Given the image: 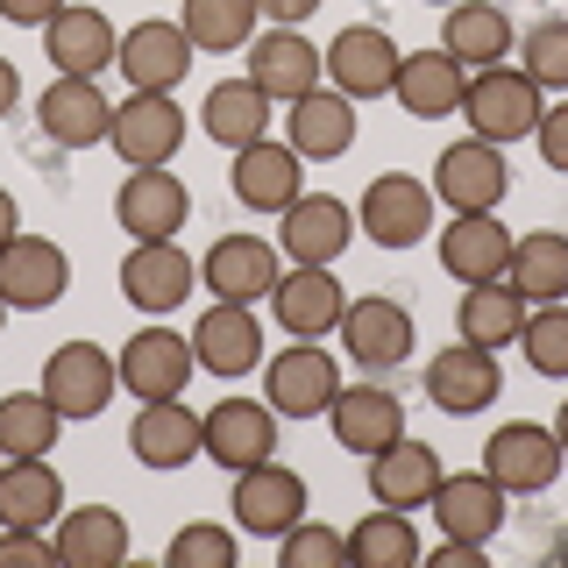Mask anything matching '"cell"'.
Masks as SVG:
<instances>
[{
  "instance_id": "obj_1",
  "label": "cell",
  "mask_w": 568,
  "mask_h": 568,
  "mask_svg": "<svg viewBox=\"0 0 568 568\" xmlns=\"http://www.w3.org/2000/svg\"><path fill=\"white\" fill-rule=\"evenodd\" d=\"M540 114H547V93L519 64H484V71H469V85H462V121H469V135L497 142V150H505V142H526L540 129Z\"/></svg>"
},
{
  "instance_id": "obj_2",
  "label": "cell",
  "mask_w": 568,
  "mask_h": 568,
  "mask_svg": "<svg viewBox=\"0 0 568 568\" xmlns=\"http://www.w3.org/2000/svg\"><path fill=\"white\" fill-rule=\"evenodd\" d=\"M114 369H121V390L129 398H185V384H192V369H200V355H192V334H178V327H135L129 342H121L114 355Z\"/></svg>"
},
{
  "instance_id": "obj_3",
  "label": "cell",
  "mask_w": 568,
  "mask_h": 568,
  "mask_svg": "<svg viewBox=\"0 0 568 568\" xmlns=\"http://www.w3.org/2000/svg\"><path fill=\"white\" fill-rule=\"evenodd\" d=\"M434 185H419V178H405V171H384V178H369V192H363V206H355V235H369L377 248H413L434 235Z\"/></svg>"
},
{
  "instance_id": "obj_4",
  "label": "cell",
  "mask_w": 568,
  "mask_h": 568,
  "mask_svg": "<svg viewBox=\"0 0 568 568\" xmlns=\"http://www.w3.org/2000/svg\"><path fill=\"white\" fill-rule=\"evenodd\" d=\"M561 440H555V426H540V419H511V426H497V434L484 440V476L505 497H532V490H547L561 476Z\"/></svg>"
},
{
  "instance_id": "obj_5",
  "label": "cell",
  "mask_w": 568,
  "mask_h": 568,
  "mask_svg": "<svg viewBox=\"0 0 568 568\" xmlns=\"http://www.w3.org/2000/svg\"><path fill=\"white\" fill-rule=\"evenodd\" d=\"M511 192V164L497 142H448V150L434 156V200L448 213H497Z\"/></svg>"
},
{
  "instance_id": "obj_6",
  "label": "cell",
  "mask_w": 568,
  "mask_h": 568,
  "mask_svg": "<svg viewBox=\"0 0 568 568\" xmlns=\"http://www.w3.org/2000/svg\"><path fill=\"white\" fill-rule=\"evenodd\" d=\"M334 390H342V369L320 342H292L284 355L263 363V398H271L277 419H327Z\"/></svg>"
},
{
  "instance_id": "obj_7",
  "label": "cell",
  "mask_w": 568,
  "mask_h": 568,
  "mask_svg": "<svg viewBox=\"0 0 568 568\" xmlns=\"http://www.w3.org/2000/svg\"><path fill=\"white\" fill-rule=\"evenodd\" d=\"M106 142H114V156L129 171H156V164H171L178 142H185V106L171 93H129V100H114Z\"/></svg>"
},
{
  "instance_id": "obj_8",
  "label": "cell",
  "mask_w": 568,
  "mask_h": 568,
  "mask_svg": "<svg viewBox=\"0 0 568 568\" xmlns=\"http://www.w3.org/2000/svg\"><path fill=\"white\" fill-rule=\"evenodd\" d=\"M200 455L221 462L227 476L271 462L277 455V413H271V398H221L200 419Z\"/></svg>"
},
{
  "instance_id": "obj_9",
  "label": "cell",
  "mask_w": 568,
  "mask_h": 568,
  "mask_svg": "<svg viewBox=\"0 0 568 568\" xmlns=\"http://www.w3.org/2000/svg\"><path fill=\"white\" fill-rule=\"evenodd\" d=\"M200 292V263L178 248V235L171 242H135L129 256H121V298H129L135 313H178L185 298Z\"/></svg>"
},
{
  "instance_id": "obj_10",
  "label": "cell",
  "mask_w": 568,
  "mask_h": 568,
  "mask_svg": "<svg viewBox=\"0 0 568 568\" xmlns=\"http://www.w3.org/2000/svg\"><path fill=\"white\" fill-rule=\"evenodd\" d=\"M71 292V256L50 235H8L0 242V298L8 313H43Z\"/></svg>"
},
{
  "instance_id": "obj_11",
  "label": "cell",
  "mask_w": 568,
  "mask_h": 568,
  "mask_svg": "<svg viewBox=\"0 0 568 568\" xmlns=\"http://www.w3.org/2000/svg\"><path fill=\"white\" fill-rule=\"evenodd\" d=\"M306 505H313V497H306V476L284 469L277 455L235 476V526L256 532V540H284V532L306 519Z\"/></svg>"
},
{
  "instance_id": "obj_12",
  "label": "cell",
  "mask_w": 568,
  "mask_h": 568,
  "mask_svg": "<svg viewBox=\"0 0 568 568\" xmlns=\"http://www.w3.org/2000/svg\"><path fill=\"white\" fill-rule=\"evenodd\" d=\"M342 277L334 263H284V277L271 284V313L292 342H320V334L342 327Z\"/></svg>"
},
{
  "instance_id": "obj_13",
  "label": "cell",
  "mask_w": 568,
  "mask_h": 568,
  "mask_svg": "<svg viewBox=\"0 0 568 568\" xmlns=\"http://www.w3.org/2000/svg\"><path fill=\"white\" fill-rule=\"evenodd\" d=\"M114 384H121V369L100 342H64V348H50V363H43V398L64 413V426L106 413Z\"/></svg>"
},
{
  "instance_id": "obj_14",
  "label": "cell",
  "mask_w": 568,
  "mask_h": 568,
  "mask_svg": "<svg viewBox=\"0 0 568 568\" xmlns=\"http://www.w3.org/2000/svg\"><path fill=\"white\" fill-rule=\"evenodd\" d=\"M248 85H263L271 106H292V100H306L313 85H327V58H320L298 29L271 22V29L248 36Z\"/></svg>"
},
{
  "instance_id": "obj_15",
  "label": "cell",
  "mask_w": 568,
  "mask_h": 568,
  "mask_svg": "<svg viewBox=\"0 0 568 568\" xmlns=\"http://www.w3.org/2000/svg\"><path fill=\"white\" fill-rule=\"evenodd\" d=\"M497 390H505V369H497V348H484V342H448L434 363H426V398H434L448 419L484 413Z\"/></svg>"
},
{
  "instance_id": "obj_16",
  "label": "cell",
  "mask_w": 568,
  "mask_h": 568,
  "mask_svg": "<svg viewBox=\"0 0 568 568\" xmlns=\"http://www.w3.org/2000/svg\"><path fill=\"white\" fill-rule=\"evenodd\" d=\"M192 355H200V369L221 377V384L248 377V369L263 363V320H256V306L213 298V306L200 313V327H192Z\"/></svg>"
},
{
  "instance_id": "obj_17",
  "label": "cell",
  "mask_w": 568,
  "mask_h": 568,
  "mask_svg": "<svg viewBox=\"0 0 568 568\" xmlns=\"http://www.w3.org/2000/svg\"><path fill=\"white\" fill-rule=\"evenodd\" d=\"M320 58H327V85H334V93H348L355 106H363V100H384V93H390V79H398V58H405V50L390 43L384 29L355 22V29L334 36Z\"/></svg>"
},
{
  "instance_id": "obj_18",
  "label": "cell",
  "mask_w": 568,
  "mask_h": 568,
  "mask_svg": "<svg viewBox=\"0 0 568 568\" xmlns=\"http://www.w3.org/2000/svg\"><path fill=\"white\" fill-rule=\"evenodd\" d=\"M192 58H200V50H192V36L178 22H135V29H121V50H114L129 93H178V79L192 71Z\"/></svg>"
},
{
  "instance_id": "obj_19",
  "label": "cell",
  "mask_w": 568,
  "mask_h": 568,
  "mask_svg": "<svg viewBox=\"0 0 568 568\" xmlns=\"http://www.w3.org/2000/svg\"><path fill=\"white\" fill-rule=\"evenodd\" d=\"M114 221L129 227L135 242H171L178 227L192 221V192H185V178L178 171H129L121 178V192H114Z\"/></svg>"
},
{
  "instance_id": "obj_20",
  "label": "cell",
  "mask_w": 568,
  "mask_h": 568,
  "mask_svg": "<svg viewBox=\"0 0 568 568\" xmlns=\"http://www.w3.org/2000/svg\"><path fill=\"white\" fill-rule=\"evenodd\" d=\"M277 221L284 263H342V248L355 242V206H342L334 192H298Z\"/></svg>"
},
{
  "instance_id": "obj_21",
  "label": "cell",
  "mask_w": 568,
  "mask_h": 568,
  "mask_svg": "<svg viewBox=\"0 0 568 568\" xmlns=\"http://www.w3.org/2000/svg\"><path fill=\"white\" fill-rule=\"evenodd\" d=\"M284 277L277 263V242L263 235H221L200 256V284L213 298H235V306H256V298H271V284Z\"/></svg>"
},
{
  "instance_id": "obj_22",
  "label": "cell",
  "mask_w": 568,
  "mask_h": 568,
  "mask_svg": "<svg viewBox=\"0 0 568 568\" xmlns=\"http://www.w3.org/2000/svg\"><path fill=\"white\" fill-rule=\"evenodd\" d=\"M227 185H235V200H242L248 213H284L298 192H306V156H298L292 142L263 135V142H248V150H235Z\"/></svg>"
},
{
  "instance_id": "obj_23",
  "label": "cell",
  "mask_w": 568,
  "mask_h": 568,
  "mask_svg": "<svg viewBox=\"0 0 568 568\" xmlns=\"http://www.w3.org/2000/svg\"><path fill=\"white\" fill-rule=\"evenodd\" d=\"M36 121L58 150H93L114 129V100L100 93V79H50L43 100H36Z\"/></svg>"
},
{
  "instance_id": "obj_24",
  "label": "cell",
  "mask_w": 568,
  "mask_h": 568,
  "mask_svg": "<svg viewBox=\"0 0 568 568\" xmlns=\"http://www.w3.org/2000/svg\"><path fill=\"white\" fill-rule=\"evenodd\" d=\"M114 50H121V36L100 8H58L43 22V58L58 79H100L114 64Z\"/></svg>"
},
{
  "instance_id": "obj_25",
  "label": "cell",
  "mask_w": 568,
  "mask_h": 568,
  "mask_svg": "<svg viewBox=\"0 0 568 568\" xmlns=\"http://www.w3.org/2000/svg\"><path fill=\"white\" fill-rule=\"evenodd\" d=\"M334 334H342V348L363 369H398L405 355H413V313H405L398 298H348Z\"/></svg>"
},
{
  "instance_id": "obj_26",
  "label": "cell",
  "mask_w": 568,
  "mask_h": 568,
  "mask_svg": "<svg viewBox=\"0 0 568 568\" xmlns=\"http://www.w3.org/2000/svg\"><path fill=\"white\" fill-rule=\"evenodd\" d=\"M284 142H292L306 164H334V156L355 150V100L334 93V85H313L306 100L284 106Z\"/></svg>"
},
{
  "instance_id": "obj_27",
  "label": "cell",
  "mask_w": 568,
  "mask_h": 568,
  "mask_svg": "<svg viewBox=\"0 0 568 568\" xmlns=\"http://www.w3.org/2000/svg\"><path fill=\"white\" fill-rule=\"evenodd\" d=\"M505 505H511V497L497 490L484 469H469V476H440L434 497H426V511L440 519V532H448V540H476V547H490V540H497V526H505Z\"/></svg>"
},
{
  "instance_id": "obj_28",
  "label": "cell",
  "mask_w": 568,
  "mask_h": 568,
  "mask_svg": "<svg viewBox=\"0 0 568 568\" xmlns=\"http://www.w3.org/2000/svg\"><path fill=\"white\" fill-rule=\"evenodd\" d=\"M511 263V227L497 213H448L440 227V271L455 284H490Z\"/></svg>"
},
{
  "instance_id": "obj_29",
  "label": "cell",
  "mask_w": 568,
  "mask_h": 568,
  "mask_svg": "<svg viewBox=\"0 0 568 568\" xmlns=\"http://www.w3.org/2000/svg\"><path fill=\"white\" fill-rule=\"evenodd\" d=\"M327 426H334V440H342L348 455H377V448H390V440L405 434V405L390 398L384 384H342L334 405H327Z\"/></svg>"
},
{
  "instance_id": "obj_30",
  "label": "cell",
  "mask_w": 568,
  "mask_h": 568,
  "mask_svg": "<svg viewBox=\"0 0 568 568\" xmlns=\"http://www.w3.org/2000/svg\"><path fill=\"white\" fill-rule=\"evenodd\" d=\"M440 476H448V469H440V455L426 448V440H413V434H398L390 448L369 455V497L390 505V511H419L426 497H434Z\"/></svg>"
},
{
  "instance_id": "obj_31",
  "label": "cell",
  "mask_w": 568,
  "mask_h": 568,
  "mask_svg": "<svg viewBox=\"0 0 568 568\" xmlns=\"http://www.w3.org/2000/svg\"><path fill=\"white\" fill-rule=\"evenodd\" d=\"M462 85H469V71L434 43V50H405L390 93H398V106L413 121H440V114H462Z\"/></svg>"
},
{
  "instance_id": "obj_32",
  "label": "cell",
  "mask_w": 568,
  "mask_h": 568,
  "mask_svg": "<svg viewBox=\"0 0 568 568\" xmlns=\"http://www.w3.org/2000/svg\"><path fill=\"white\" fill-rule=\"evenodd\" d=\"M129 448L142 469H185L200 462V413L185 398H150L129 426Z\"/></svg>"
},
{
  "instance_id": "obj_33",
  "label": "cell",
  "mask_w": 568,
  "mask_h": 568,
  "mask_svg": "<svg viewBox=\"0 0 568 568\" xmlns=\"http://www.w3.org/2000/svg\"><path fill=\"white\" fill-rule=\"evenodd\" d=\"M440 50L462 71L505 64L511 58V14L497 0H455V8H440Z\"/></svg>"
},
{
  "instance_id": "obj_34",
  "label": "cell",
  "mask_w": 568,
  "mask_h": 568,
  "mask_svg": "<svg viewBox=\"0 0 568 568\" xmlns=\"http://www.w3.org/2000/svg\"><path fill=\"white\" fill-rule=\"evenodd\" d=\"M64 511V476L50 455H14L0 462V526H58Z\"/></svg>"
},
{
  "instance_id": "obj_35",
  "label": "cell",
  "mask_w": 568,
  "mask_h": 568,
  "mask_svg": "<svg viewBox=\"0 0 568 568\" xmlns=\"http://www.w3.org/2000/svg\"><path fill=\"white\" fill-rule=\"evenodd\" d=\"M58 561L64 568H121L129 561V519L114 505H79L58 519Z\"/></svg>"
},
{
  "instance_id": "obj_36",
  "label": "cell",
  "mask_w": 568,
  "mask_h": 568,
  "mask_svg": "<svg viewBox=\"0 0 568 568\" xmlns=\"http://www.w3.org/2000/svg\"><path fill=\"white\" fill-rule=\"evenodd\" d=\"M271 93L263 85H248V79H221L206 93V106H200V129L221 142V150H248V142H263L271 135Z\"/></svg>"
},
{
  "instance_id": "obj_37",
  "label": "cell",
  "mask_w": 568,
  "mask_h": 568,
  "mask_svg": "<svg viewBox=\"0 0 568 568\" xmlns=\"http://www.w3.org/2000/svg\"><path fill=\"white\" fill-rule=\"evenodd\" d=\"M505 284L526 298V306L568 298V235H561V227H532V235H519V242H511Z\"/></svg>"
},
{
  "instance_id": "obj_38",
  "label": "cell",
  "mask_w": 568,
  "mask_h": 568,
  "mask_svg": "<svg viewBox=\"0 0 568 568\" xmlns=\"http://www.w3.org/2000/svg\"><path fill=\"white\" fill-rule=\"evenodd\" d=\"M526 298L511 292L505 277H490V284H462V342H484V348H511L519 342V327H526Z\"/></svg>"
},
{
  "instance_id": "obj_39",
  "label": "cell",
  "mask_w": 568,
  "mask_h": 568,
  "mask_svg": "<svg viewBox=\"0 0 568 568\" xmlns=\"http://www.w3.org/2000/svg\"><path fill=\"white\" fill-rule=\"evenodd\" d=\"M419 555H426V547L413 532V511L377 505L369 519H355V532H348V561L355 568H413Z\"/></svg>"
},
{
  "instance_id": "obj_40",
  "label": "cell",
  "mask_w": 568,
  "mask_h": 568,
  "mask_svg": "<svg viewBox=\"0 0 568 568\" xmlns=\"http://www.w3.org/2000/svg\"><path fill=\"white\" fill-rule=\"evenodd\" d=\"M256 0H185L178 8V29L192 36V50H213V58H227V50H248V36H256Z\"/></svg>"
},
{
  "instance_id": "obj_41",
  "label": "cell",
  "mask_w": 568,
  "mask_h": 568,
  "mask_svg": "<svg viewBox=\"0 0 568 568\" xmlns=\"http://www.w3.org/2000/svg\"><path fill=\"white\" fill-rule=\"evenodd\" d=\"M58 426H64V413L43 398V384L36 390H8L0 398V455H50L58 448Z\"/></svg>"
},
{
  "instance_id": "obj_42",
  "label": "cell",
  "mask_w": 568,
  "mask_h": 568,
  "mask_svg": "<svg viewBox=\"0 0 568 568\" xmlns=\"http://www.w3.org/2000/svg\"><path fill=\"white\" fill-rule=\"evenodd\" d=\"M519 348H526L532 377H568V298H547V306L526 313Z\"/></svg>"
},
{
  "instance_id": "obj_43",
  "label": "cell",
  "mask_w": 568,
  "mask_h": 568,
  "mask_svg": "<svg viewBox=\"0 0 568 568\" xmlns=\"http://www.w3.org/2000/svg\"><path fill=\"white\" fill-rule=\"evenodd\" d=\"M519 71L540 93H568V22L555 14V22H532L526 43H519Z\"/></svg>"
},
{
  "instance_id": "obj_44",
  "label": "cell",
  "mask_w": 568,
  "mask_h": 568,
  "mask_svg": "<svg viewBox=\"0 0 568 568\" xmlns=\"http://www.w3.org/2000/svg\"><path fill=\"white\" fill-rule=\"evenodd\" d=\"M235 561H242V540L227 526H206V519H192L164 547V568H235Z\"/></svg>"
},
{
  "instance_id": "obj_45",
  "label": "cell",
  "mask_w": 568,
  "mask_h": 568,
  "mask_svg": "<svg viewBox=\"0 0 568 568\" xmlns=\"http://www.w3.org/2000/svg\"><path fill=\"white\" fill-rule=\"evenodd\" d=\"M277 561H284V568H342V561H348V532L298 519V526L277 540Z\"/></svg>"
},
{
  "instance_id": "obj_46",
  "label": "cell",
  "mask_w": 568,
  "mask_h": 568,
  "mask_svg": "<svg viewBox=\"0 0 568 568\" xmlns=\"http://www.w3.org/2000/svg\"><path fill=\"white\" fill-rule=\"evenodd\" d=\"M0 568H58V532L43 526H0Z\"/></svg>"
},
{
  "instance_id": "obj_47",
  "label": "cell",
  "mask_w": 568,
  "mask_h": 568,
  "mask_svg": "<svg viewBox=\"0 0 568 568\" xmlns=\"http://www.w3.org/2000/svg\"><path fill=\"white\" fill-rule=\"evenodd\" d=\"M532 142H540V156H547V171H561L568 178V93L540 114V129H532Z\"/></svg>"
},
{
  "instance_id": "obj_48",
  "label": "cell",
  "mask_w": 568,
  "mask_h": 568,
  "mask_svg": "<svg viewBox=\"0 0 568 568\" xmlns=\"http://www.w3.org/2000/svg\"><path fill=\"white\" fill-rule=\"evenodd\" d=\"M419 561H434V568H484V547H476V540H448V532H440V547H434V555H419Z\"/></svg>"
},
{
  "instance_id": "obj_49",
  "label": "cell",
  "mask_w": 568,
  "mask_h": 568,
  "mask_svg": "<svg viewBox=\"0 0 568 568\" xmlns=\"http://www.w3.org/2000/svg\"><path fill=\"white\" fill-rule=\"evenodd\" d=\"M58 8H64V0H0V14H8V22H22V29H43Z\"/></svg>"
},
{
  "instance_id": "obj_50",
  "label": "cell",
  "mask_w": 568,
  "mask_h": 568,
  "mask_svg": "<svg viewBox=\"0 0 568 568\" xmlns=\"http://www.w3.org/2000/svg\"><path fill=\"white\" fill-rule=\"evenodd\" d=\"M313 8H320V0H256V14H263V22H277V29H298Z\"/></svg>"
},
{
  "instance_id": "obj_51",
  "label": "cell",
  "mask_w": 568,
  "mask_h": 568,
  "mask_svg": "<svg viewBox=\"0 0 568 568\" xmlns=\"http://www.w3.org/2000/svg\"><path fill=\"white\" fill-rule=\"evenodd\" d=\"M14 100H22V71H14L8 58H0V121L14 114Z\"/></svg>"
},
{
  "instance_id": "obj_52",
  "label": "cell",
  "mask_w": 568,
  "mask_h": 568,
  "mask_svg": "<svg viewBox=\"0 0 568 568\" xmlns=\"http://www.w3.org/2000/svg\"><path fill=\"white\" fill-rule=\"evenodd\" d=\"M8 235H22V206H14V192L0 185V242H8Z\"/></svg>"
},
{
  "instance_id": "obj_53",
  "label": "cell",
  "mask_w": 568,
  "mask_h": 568,
  "mask_svg": "<svg viewBox=\"0 0 568 568\" xmlns=\"http://www.w3.org/2000/svg\"><path fill=\"white\" fill-rule=\"evenodd\" d=\"M555 440H561V455H568V398H561V413H555Z\"/></svg>"
},
{
  "instance_id": "obj_54",
  "label": "cell",
  "mask_w": 568,
  "mask_h": 568,
  "mask_svg": "<svg viewBox=\"0 0 568 568\" xmlns=\"http://www.w3.org/2000/svg\"><path fill=\"white\" fill-rule=\"evenodd\" d=\"M0 327H8V298H0Z\"/></svg>"
},
{
  "instance_id": "obj_55",
  "label": "cell",
  "mask_w": 568,
  "mask_h": 568,
  "mask_svg": "<svg viewBox=\"0 0 568 568\" xmlns=\"http://www.w3.org/2000/svg\"><path fill=\"white\" fill-rule=\"evenodd\" d=\"M426 8H455V0H426Z\"/></svg>"
},
{
  "instance_id": "obj_56",
  "label": "cell",
  "mask_w": 568,
  "mask_h": 568,
  "mask_svg": "<svg viewBox=\"0 0 568 568\" xmlns=\"http://www.w3.org/2000/svg\"><path fill=\"white\" fill-rule=\"evenodd\" d=\"M0 462H8V455H0Z\"/></svg>"
}]
</instances>
